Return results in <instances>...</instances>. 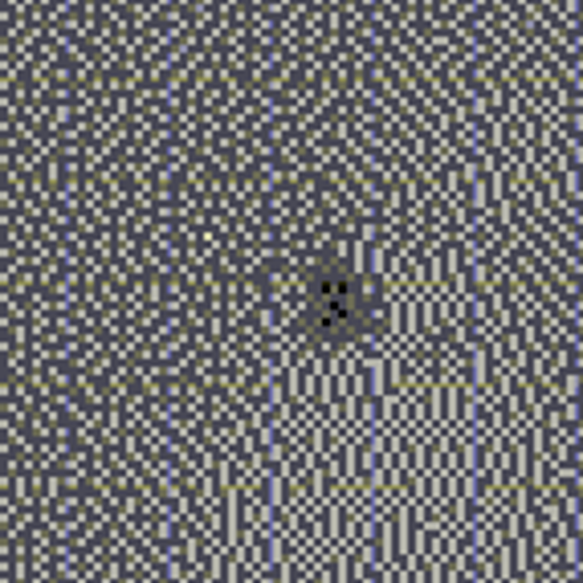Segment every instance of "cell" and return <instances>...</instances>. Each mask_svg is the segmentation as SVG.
<instances>
[{
	"instance_id": "1",
	"label": "cell",
	"mask_w": 583,
	"mask_h": 583,
	"mask_svg": "<svg viewBox=\"0 0 583 583\" xmlns=\"http://www.w3.org/2000/svg\"><path fill=\"white\" fill-rule=\"evenodd\" d=\"M470 420L473 412H371L367 404L359 412H285L257 473L265 567L285 551L327 542V583H339L347 551H355L347 583H380L375 551L392 547L396 579H420L412 534L380 494L437 530L457 527L477 542V527L494 530L498 485L510 477L494 465V432L477 437Z\"/></svg>"
}]
</instances>
